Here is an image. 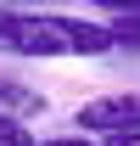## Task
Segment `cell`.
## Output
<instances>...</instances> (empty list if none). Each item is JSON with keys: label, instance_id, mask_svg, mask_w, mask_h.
I'll return each mask as SVG.
<instances>
[{"label": "cell", "instance_id": "1", "mask_svg": "<svg viewBox=\"0 0 140 146\" xmlns=\"http://www.w3.org/2000/svg\"><path fill=\"white\" fill-rule=\"evenodd\" d=\"M118 28L62 11H0V51L6 56H106Z\"/></svg>", "mask_w": 140, "mask_h": 146}, {"label": "cell", "instance_id": "2", "mask_svg": "<svg viewBox=\"0 0 140 146\" xmlns=\"http://www.w3.org/2000/svg\"><path fill=\"white\" fill-rule=\"evenodd\" d=\"M73 124L95 135V141H140V96L135 90H112V96H95L73 112Z\"/></svg>", "mask_w": 140, "mask_h": 146}, {"label": "cell", "instance_id": "3", "mask_svg": "<svg viewBox=\"0 0 140 146\" xmlns=\"http://www.w3.org/2000/svg\"><path fill=\"white\" fill-rule=\"evenodd\" d=\"M39 112H45V96H39L34 84H22V79H6V73H0V118L28 124V118H39Z\"/></svg>", "mask_w": 140, "mask_h": 146}, {"label": "cell", "instance_id": "4", "mask_svg": "<svg viewBox=\"0 0 140 146\" xmlns=\"http://www.w3.org/2000/svg\"><path fill=\"white\" fill-rule=\"evenodd\" d=\"M0 146H34L28 124H17V118H0Z\"/></svg>", "mask_w": 140, "mask_h": 146}, {"label": "cell", "instance_id": "5", "mask_svg": "<svg viewBox=\"0 0 140 146\" xmlns=\"http://www.w3.org/2000/svg\"><path fill=\"white\" fill-rule=\"evenodd\" d=\"M90 6H106V11H118V17H140V0H90Z\"/></svg>", "mask_w": 140, "mask_h": 146}, {"label": "cell", "instance_id": "6", "mask_svg": "<svg viewBox=\"0 0 140 146\" xmlns=\"http://www.w3.org/2000/svg\"><path fill=\"white\" fill-rule=\"evenodd\" d=\"M34 146H112V141H95V135H90V141H84V135H62V141H34Z\"/></svg>", "mask_w": 140, "mask_h": 146}]
</instances>
